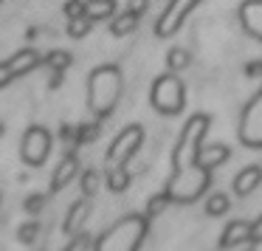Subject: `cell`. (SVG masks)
Listing matches in <instances>:
<instances>
[{
  "label": "cell",
  "mask_w": 262,
  "mask_h": 251,
  "mask_svg": "<svg viewBox=\"0 0 262 251\" xmlns=\"http://www.w3.org/2000/svg\"><path fill=\"white\" fill-rule=\"evenodd\" d=\"M136 26H138V14L127 9V12L113 23V34H116V37H124V34H130V31L136 29Z\"/></svg>",
  "instance_id": "cell-16"
},
{
  "label": "cell",
  "mask_w": 262,
  "mask_h": 251,
  "mask_svg": "<svg viewBox=\"0 0 262 251\" xmlns=\"http://www.w3.org/2000/svg\"><path fill=\"white\" fill-rule=\"evenodd\" d=\"M96 189H99V175L96 172H85L82 175V192L91 198V195H96Z\"/></svg>",
  "instance_id": "cell-22"
},
{
  "label": "cell",
  "mask_w": 262,
  "mask_h": 251,
  "mask_svg": "<svg viewBox=\"0 0 262 251\" xmlns=\"http://www.w3.org/2000/svg\"><path fill=\"white\" fill-rule=\"evenodd\" d=\"M141 147V127H127L116 136L113 147L107 153V164L110 166H124L127 161L136 155V150Z\"/></svg>",
  "instance_id": "cell-4"
},
{
  "label": "cell",
  "mask_w": 262,
  "mask_h": 251,
  "mask_svg": "<svg viewBox=\"0 0 262 251\" xmlns=\"http://www.w3.org/2000/svg\"><path fill=\"white\" fill-rule=\"evenodd\" d=\"M65 14H68V17H79V14H85V0H71L68 6H65Z\"/></svg>",
  "instance_id": "cell-24"
},
{
  "label": "cell",
  "mask_w": 262,
  "mask_h": 251,
  "mask_svg": "<svg viewBox=\"0 0 262 251\" xmlns=\"http://www.w3.org/2000/svg\"><path fill=\"white\" fill-rule=\"evenodd\" d=\"M152 104L161 113H181L183 108V85L178 76H161L152 88Z\"/></svg>",
  "instance_id": "cell-3"
},
{
  "label": "cell",
  "mask_w": 262,
  "mask_h": 251,
  "mask_svg": "<svg viewBox=\"0 0 262 251\" xmlns=\"http://www.w3.org/2000/svg\"><path fill=\"white\" fill-rule=\"evenodd\" d=\"M166 206H169V198H166V195H158V198H152V200H149L147 215H149V217H155V215H161V212H164Z\"/></svg>",
  "instance_id": "cell-23"
},
{
  "label": "cell",
  "mask_w": 262,
  "mask_h": 251,
  "mask_svg": "<svg viewBox=\"0 0 262 251\" xmlns=\"http://www.w3.org/2000/svg\"><path fill=\"white\" fill-rule=\"evenodd\" d=\"M48 150H51V136L42 127H34V130L26 133V138H23V161L26 164H42Z\"/></svg>",
  "instance_id": "cell-6"
},
{
  "label": "cell",
  "mask_w": 262,
  "mask_h": 251,
  "mask_svg": "<svg viewBox=\"0 0 262 251\" xmlns=\"http://www.w3.org/2000/svg\"><path fill=\"white\" fill-rule=\"evenodd\" d=\"M245 240H251V223H243V220H234L228 223L226 234H223V248H231V245H239L245 243Z\"/></svg>",
  "instance_id": "cell-11"
},
{
  "label": "cell",
  "mask_w": 262,
  "mask_h": 251,
  "mask_svg": "<svg viewBox=\"0 0 262 251\" xmlns=\"http://www.w3.org/2000/svg\"><path fill=\"white\" fill-rule=\"evenodd\" d=\"M259 183H262V170L259 166H248V170H243L234 178V192H237L239 198H245V195H251Z\"/></svg>",
  "instance_id": "cell-9"
},
{
  "label": "cell",
  "mask_w": 262,
  "mask_h": 251,
  "mask_svg": "<svg viewBox=\"0 0 262 251\" xmlns=\"http://www.w3.org/2000/svg\"><path fill=\"white\" fill-rule=\"evenodd\" d=\"M46 65H48L51 71H65V68L71 65V54H65V51H54L51 57L46 59Z\"/></svg>",
  "instance_id": "cell-20"
},
{
  "label": "cell",
  "mask_w": 262,
  "mask_h": 251,
  "mask_svg": "<svg viewBox=\"0 0 262 251\" xmlns=\"http://www.w3.org/2000/svg\"><path fill=\"white\" fill-rule=\"evenodd\" d=\"M239 17H243L245 31L262 40V0H245L239 6Z\"/></svg>",
  "instance_id": "cell-8"
},
{
  "label": "cell",
  "mask_w": 262,
  "mask_h": 251,
  "mask_svg": "<svg viewBox=\"0 0 262 251\" xmlns=\"http://www.w3.org/2000/svg\"><path fill=\"white\" fill-rule=\"evenodd\" d=\"M76 172H79V161H76V155H65V158L59 161V166L54 170L51 186H54V189H62L65 183L71 181V178H76Z\"/></svg>",
  "instance_id": "cell-10"
},
{
  "label": "cell",
  "mask_w": 262,
  "mask_h": 251,
  "mask_svg": "<svg viewBox=\"0 0 262 251\" xmlns=\"http://www.w3.org/2000/svg\"><path fill=\"white\" fill-rule=\"evenodd\" d=\"M99 136V127L96 124H88V127H79V141H93Z\"/></svg>",
  "instance_id": "cell-26"
},
{
  "label": "cell",
  "mask_w": 262,
  "mask_h": 251,
  "mask_svg": "<svg viewBox=\"0 0 262 251\" xmlns=\"http://www.w3.org/2000/svg\"><path fill=\"white\" fill-rule=\"evenodd\" d=\"M121 96V76L113 65H104L91 76V108L99 116L113 113V104Z\"/></svg>",
  "instance_id": "cell-1"
},
{
  "label": "cell",
  "mask_w": 262,
  "mask_h": 251,
  "mask_svg": "<svg viewBox=\"0 0 262 251\" xmlns=\"http://www.w3.org/2000/svg\"><path fill=\"white\" fill-rule=\"evenodd\" d=\"M107 186L113 189V192H124V189L130 186V172H127V166H113V170H110Z\"/></svg>",
  "instance_id": "cell-15"
},
{
  "label": "cell",
  "mask_w": 262,
  "mask_h": 251,
  "mask_svg": "<svg viewBox=\"0 0 262 251\" xmlns=\"http://www.w3.org/2000/svg\"><path fill=\"white\" fill-rule=\"evenodd\" d=\"M127 9H130V12H136V14H141L144 9H147V0H130V6H127Z\"/></svg>",
  "instance_id": "cell-28"
},
{
  "label": "cell",
  "mask_w": 262,
  "mask_h": 251,
  "mask_svg": "<svg viewBox=\"0 0 262 251\" xmlns=\"http://www.w3.org/2000/svg\"><path fill=\"white\" fill-rule=\"evenodd\" d=\"M37 232H40V228H37V223H29V226L20 228V240H23V243H31V240L37 237Z\"/></svg>",
  "instance_id": "cell-25"
},
{
  "label": "cell",
  "mask_w": 262,
  "mask_h": 251,
  "mask_svg": "<svg viewBox=\"0 0 262 251\" xmlns=\"http://www.w3.org/2000/svg\"><path fill=\"white\" fill-rule=\"evenodd\" d=\"M88 215H91V203H88V200L74 203V206H71V212H68V217H65V232L76 234L82 228V223L88 220Z\"/></svg>",
  "instance_id": "cell-12"
},
{
  "label": "cell",
  "mask_w": 262,
  "mask_h": 251,
  "mask_svg": "<svg viewBox=\"0 0 262 251\" xmlns=\"http://www.w3.org/2000/svg\"><path fill=\"white\" fill-rule=\"evenodd\" d=\"M116 12V0H85V14L91 20H107Z\"/></svg>",
  "instance_id": "cell-14"
},
{
  "label": "cell",
  "mask_w": 262,
  "mask_h": 251,
  "mask_svg": "<svg viewBox=\"0 0 262 251\" xmlns=\"http://www.w3.org/2000/svg\"><path fill=\"white\" fill-rule=\"evenodd\" d=\"M26 206H29V212H37L42 206V198H40V195H34V198H29V203H26Z\"/></svg>",
  "instance_id": "cell-30"
},
{
  "label": "cell",
  "mask_w": 262,
  "mask_h": 251,
  "mask_svg": "<svg viewBox=\"0 0 262 251\" xmlns=\"http://www.w3.org/2000/svg\"><path fill=\"white\" fill-rule=\"evenodd\" d=\"M141 237H144V223L138 217H127L99 240V251H136V243Z\"/></svg>",
  "instance_id": "cell-2"
},
{
  "label": "cell",
  "mask_w": 262,
  "mask_h": 251,
  "mask_svg": "<svg viewBox=\"0 0 262 251\" xmlns=\"http://www.w3.org/2000/svg\"><path fill=\"white\" fill-rule=\"evenodd\" d=\"M251 240L262 243V217H259V220H254V223H251Z\"/></svg>",
  "instance_id": "cell-27"
},
{
  "label": "cell",
  "mask_w": 262,
  "mask_h": 251,
  "mask_svg": "<svg viewBox=\"0 0 262 251\" xmlns=\"http://www.w3.org/2000/svg\"><path fill=\"white\" fill-rule=\"evenodd\" d=\"M166 62H169V68L183 71V68H189L192 57H189V51H186V48H172V51H169V57H166Z\"/></svg>",
  "instance_id": "cell-19"
},
{
  "label": "cell",
  "mask_w": 262,
  "mask_h": 251,
  "mask_svg": "<svg viewBox=\"0 0 262 251\" xmlns=\"http://www.w3.org/2000/svg\"><path fill=\"white\" fill-rule=\"evenodd\" d=\"M226 155H228L226 147H209L203 155H198V164L203 166V170H209V166H214V164H220V161H226Z\"/></svg>",
  "instance_id": "cell-17"
},
{
  "label": "cell",
  "mask_w": 262,
  "mask_h": 251,
  "mask_svg": "<svg viewBox=\"0 0 262 251\" xmlns=\"http://www.w3.org/2000/svg\"><path fill=\"white\" fill-rule=\"evenodd\" d=\"M243 141L262 144V96H256L243 116Z\"/></svg>",
  "instance_id": "cell-7"
},
{
  "label": "cell",
  "mask_w": 262,
  "mask_h": 251,
  "mask_svg": "<svg viewBox=\"0 0 262 251\" xmlns=\"http://www.w3.org/2000/svg\"><path fill=\"white\" fill-rule=\"evenodd\" d=\"M85 245H88V237H79V240H74V243H71L68 251H85Z\"/></svg>",
  "instance_id": "cell-31"
},
{
  "label": "cell",
  "mask_w": 262,
  "mask_h": 251,
  "mask_svg": "<svg viewBox=\"0 0 262 251\" xmlns=\"http://www.w3.org/2000/svg\"><path fill=\"white\" fill-rule=\"evenodd\" d=\"M91 23H93V20L88 17V14H79V17H71V23H68V34L79 40V37H85L88 31H91Z\"/></svg>",
  "instance_id": "cell-18"
},
{
  "label": "cell",
  "mask_w": 262,
  "mask_h": 251,
  "mask_svg": "<svg viewBox=\"0 0 262 251\" xmlns=\"http://www.w3.org/2000/svg\"><path fill=\"white\" fill-rule=\"evenodd\" d=\"M206 209H209V215H223V212H228V198L220 192H214L209 198V206H206Z\"/></svg>",
  "instance_id": "cell-21"
},
{
  "label": "cell",
  "mask_w": 262,
  "mask_h": 251,
  "mask_svg": "<svg viewBox=\"0 0 262 251\" xmlns=\"http://www.w3.org/2000/svg\"><path fill=\"white\" fill-rule=\"evenodd\" d=\"M200 0H169V6H166L164 17L158 20V37H169L172 31L181 29V23L186 20V14L192 12L194 6H198Z\"/></svg>",
  "instance_id": "cell-5"
},
{
  "label": "cell",
  "mask_w": 262,
  "mask_h": 251,
  "mask_svg": "<svg viewBox=\"0 0 262 251\" xmlns=\"http://www.w3.org/2000/svg\"><path fill=\"white\" fill-rule=\"evenodd\" d=\"M37 62H40V57H37L34 51H20V54H14L6 65H9V71H12L14 76H23V74H29Z\"/></svg>",
  "instance_id": "cell-13"
},
{
  "label": "cell",
  "mask_w": 262,
  "mask_h": 251,
  "mask_svg": "<svg viewBox=\"0 0 262 251\" xmlns=\"http://www.w3.org/2000/svg\"><path fill=\"white\" fill-rule=\"evenodd\" d=\"M12 76H14V74H12V71H9V65H0V88L6 85V82L12 79Z\"/></svg>",
  "instance_id": "cell-29"
}]
</instances>
